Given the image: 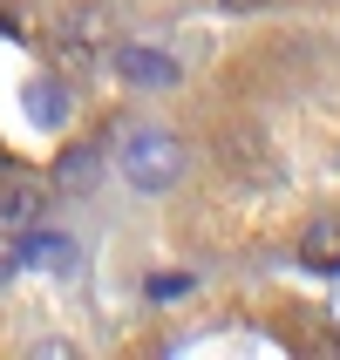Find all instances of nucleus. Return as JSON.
<instances>
[{
    "instance_id": "6",
    "label": "nucleus",
    "mask_w": 340,
    "mask_h": 360,
    "mask_svg": "<svg viewBox=\"0 0 340 360\" xmlns=\"http://www.w3.org/2000/svg\"><path fill=\"white\" fill-rule=\"evenodd\" d=\"M96 170H102V150H96V143H89V150L75 143V150L55 163V184H61V191H82V184H96Z\"/></svg>"
},
{
    "instance_id": "1",
    "label": "nucleus",
    "mask_w": 340,
    "mask_h": 360,
    "mask_svg": "<svg viewBox=\"0 0 340 360\" xmlns=\"http://www.w3.org/2000/svg\"><path fill=\"white\" fill-rule=\"evenodd\" d=\"M116 170H122V184H130V191L163 198V191H177V177H184V143L170 136V129H122Z\"/></svg>"
},
{
    "instance_id": "3",
    "label": "nucleus",
    "mask_w": 340,
    "mask_h": 360,
    "mask_svg": "<svg viewBox=\"0 0 340 360\" xmlns=\"http://www.w3.org/2000/svg\"><path fill=\"white\" fill-rule=\"evenodd\" d=\"M116 75L130 82V89H177L184 82V68L163 48H143V41H122L116 48Z\"/></svg>"
},
{
    "instance_id": "5",
    "label": "nucleus",
    "mask_w": 340,
    "mask_h": 360,
    "mask_svg": "<svg viewBox=\"0 0 340 360\" xmlns=\"http://www.w3.org/2000/svg\"><path fill=\"white\" fill-rule=\"evenodd\" d=\"M61 27H68V41H82V48H102V41H109V7H96V0H89V7H68Z\"/></svg>"
},
{
    "instance_id": "2",
    "label": "nucleus",
    "mask_w": 340,
    "mask_h": 360,
    "mask_svg": "<svg viewBox=\"0 0 340 360\" xmlns=\"http://www.w3.org/2000/svg\"><path fill=\"white\" fill-rule=\"evenodd\" d=\"M41 211H48V191H41L34 177L7 170V177H0V238H27L41 224Z\"/></svg>"
},
{
    "instance_id": "8",
    "label": "nucleus",
    "mask_w": 340,
    "mask_h": 360,
    "mask_svg": "<svg viewBox=\"0 0 340 360\" xmlns=\"http://www.w3.org/2000/svg\"><path fill=\"white\" fill-rule=\"evenodd\" d=\"M7 272H14V265H0V285H7Z\"/></svg>"
},
{
    "instance_id": "7",
    "label": "nucleus",
    "mask_w": 340,
    "mask_h": 360,
    "mask_svg": "<svg viewBox=\"0 0 340 360\" xmlns=\"http://www.w3.org/2000/svg\"><path fill=\"white\" fill-rule=\"evenodd\" d=\"M218 7H232V14H252V7H265V0H218Z\"/></svg>"
},
{
    "instance_id": "4",
    "label": "nucleus",
    "mask_w": 340,
    "mask_h": 360,
    "mask_svg": "<svg viewBox=\"0 0 340 360\" xmlns=\"http://www.w3.org/2000/svg\"><path fill=\"white\" fill-rule=\"evenodd\" d=\"M300 265H313V272H340V218H313L300 231Z\"/></svg>"
}]
</instances>
